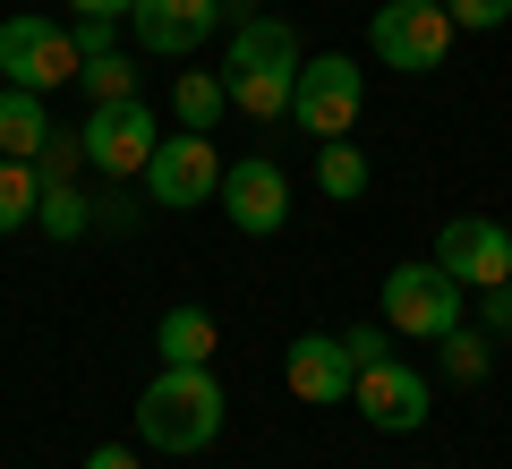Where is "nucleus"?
Returning <instances> with one entry per match:
<instances>
[{"instance_id":"obj_16","label":"nucleus","mask_w":512,"mask_h":469,"mask_svg":"<svg viewBox=\"0 0 512 469\" xmlns=\"http://www.w3.org/2000/svg\"><path fill=\"white\" fill-rule=\"evenodd\" d=\"M171 111H180V128L214 137V120L231 111V94H222V69H180V86H171Z\"/></svg>"},{"instance_id":"obj_5","label":"nucleus","mask_w":512,"mask_h":469,"mask_svg":"<svg viewBox=\"0 0 512 469\" xmlns=\"http://www.w3.org/2000/svg\"><path fill=\"white\" fill-rule=\"evenodd\" d=\"M367 52H376L384 69H402V77L444 69V52H453V18H444V0H384L376 18H367Z\"/></svg>"},{"instance_id":"obj_7","label":"nucleus","mask_w":512,"mask_h":469,"mask_svg":"<svg viewBox=\"0 0 512 469\" xmlns=\"http://www.w3.org/2000/svg\"><path fill=\"white\" fill-rule=\"evenodd\" d=\"M77 145H86V171H103V180H146L163 128H154V111L128 94V103H94L86 128H77Z\"/></svg>"},{"instance_id":"obj_20","label":"nucleus","mask_w":512,"mask_h":469,"mask_svg":"<svg viewBox=\"0 0 512 469\" xmlns=\"http://www.w3.org/2000/svg\"><path fill=\"white\" fill-rule=\"evenodd\" d=\"M77 86H86L94 103H128V94H137V69L111 52V60H86V69H77Z\"/></svg>"},{"instance_id":"obj_9","label":"nucleus","mask_w":512,"mask_h":469,"mask_svg":"<svg viewBox=\"0 0 512 469\" xmlns=\"http://www.w3.org/2000/svg\"><path fill=\"white\" fill-rule=\"evenodd\" d=\"M222 214H231V231H248V239H274L282 222H291V171H282L274 154L222 163Z\"/></svg>"},{"instance_id":"obj_4","label":"nucleus","mask_w":512,"mask_h":469,"mask_svg":"<svg viewBox=\"0 0 512 469\" xmlns=\"http://www.w3.org/2000/svg\"><path fill=\"white\" fill-rule=\"evenodd\" d=\"M77 35L69 26H52V18H35V9H18V18H0V77L9 86H26V94H60V86H77Z\"/></svg>"},{"instance_id":"obj_13","label":"nucleus","mask_w":512,"mask_h":469,"mask_svg":"<svg viewBox=\"0 0 512 469\" xmlns=\"http://www.w3.org/2000/svg\"><path fill=\"white\" fill-rule=\"evenodd\" d=\"M282 384H291L299 401H350V359H342V333H299L291 350H282Z\"/></svg>"},{"instance_id":"obj_24","label":"nucleus","mask_w":512,"mask_h":469,"mask_svg":"<svg viewBox=\"0 0 512 469\" xmlns=\"http://www.w3.org/2000/svg\"><path fill=\"white\" fill-rule=\"evenodd\" d=\"M342 359H350V376L376 367V359H393V333H384V325H350V333H342Z\"/></svg>"},{"instance_id":"obj_21","label":"nucleus","mask_w":512,"mask_h":469,"mask_svg":"<svg viewBox=\"0 0 512 469\" xmlns=\"http://www.w3.org/2000/svg\"><path fill=\"white\" fill-rule=\"evenodd\" d=\"M487 367H495V350L478 342L470 325H461V333H444V376H453V384H478Z\"/></svg>"},{"instance_id":"obj_10","label":"nucleus","mask_w":512,"mask_h":469,"mask_svg":"<svg viewBox=\"0 0 512 469\" xmlns=\"http://www.w3.org/2000/svg\"><path fill=\"white\" fill-rule=\"evenodd\" d=\"M350 401H359V418H367V427H384V435H419L427 427V376H419V367H402V359L359 367V376H350Z\"/></svg>"},{"instance_id":"obj_27","label":"nucleus","mask_w":512,"mask_h":469,"mask_svg":"<svg viewBox=\"0 0 512 469\" xmlns=\"http://www.w3.org/2000/svg\"><path fill=\"white\" fill-rule=\"evenodd\" d=\"M86 469H137V452H120V444H94V452H86Z\"/></svg>"},{"instance_id":"obj_14","label":"nucleus","mask_w":512,"mask_h":469,"mask_svg":"<svg viewBox=\"0 0 512 469\" xmlns=\"http://www.w3.org/2000/svg\"><path fill=\"white\" fill-rule=\"evenodd\" d=\"M214 307H163V325H154V350H163V367H214Z\"/></svg>"},{"instance_id":"obj_12","label":"nucleus","mask_w":512,"mask_h":469,"mask_svg":"<svg viewBox=\"0 0 512 469\" xmlns=\"http://www.w3.org/2000/svg\"><path fill=\"white\" fill-rule=\"evenodd\" d=\"M436 265L453 273L461 290H495V282H512V231L487 222V214H461V222H444Z\"/></svg>"},{"instance_id":"obj_18","label":"nucleus","mask_w":512,"mask_h":469,"mask_svg":"<svg viewBox=\"0 0 512 469\" xmlns=\"http://www.w3.org/2000/svg\"><path fill=\"white\" fill-rule=\"evenodd\" d=\"M35 222L52 239H86L94 231V197H77L69 180H43V197H35Z\"/></svg>"},{"instance_id":"obj_8","label":"nucleus","mask_w":512,"mask_h":469,"mask_svg":"<svg viewBox=\"0 0 512 469\" xmlns=\"http://www.w3.org/2000/svg\"><path fill=\"white\" fill-rule=\"evenodd\" d=\"M146 197L154 205H214L222 197V154H214V137H197V128H180V137H163L154 145V163H146Z\"/></svg>"},{"instance_id":"obj_25","label":"nucleus","mask_w":512,"mask_h":469,"mask_svg":"<svg viewBox=\"0 0 512 469\" xmlns=\"http://www.w3.org/2000/svg\"><path fill=\"white\" fill-rule=\"evenodd\" d=\"M69 35H77V60H111L120 52V18H77Z\"/></svg>"},{"instance_id":"obj_22","label":"nucleus","mask_w":512,"mask_h":469,"mask_svg":"<svg viewBox=\"0 0 512 469\" xmlns=\"http://www.w3.org/2000/svg\"><path fill=\"white\" fill-rule=\"evenodd\" d=\"M444 18H453V35H495L512 18V0H444Z\"/></svg>"},{"instance_id":"obj_26","label":"nucleus","mask_w":512,"mask_h":469,"mask_svg":"<svg viewBox=\"0 0 512 469\" xmlns=\"http://www.w3.org/2000/svg\"><path fill=\"white\" fill-rule=\"evenodd\" d=\"M487 333H512V282L487 290Z\"/></svg>"},{"instance_id":"obj_17","label":"nucleus","mask_w":512,"mask_h":469,"mask_svg":"<svg viewBox=\"0 0 512 469\" xmlns=\"http://www.w3.org/2000/svg\"><path fill=\"white\" fill-rule=\"evenodd\" d=\"M367 180H376V171H367V154H359L350 137L316 145V188H325L333 205H359V197H367Z\"/></svg>"},{"instance_id":"obj_6","label":"nucleus","mask_w":512,"mask_h":469,"mask_svg":"<svg viewBox=\"0 0 512 469\" xmlns=\"http://www.w3.org/2000/svg\"><path fill=\"white\" fill-rule=\"evenodd\" d=\"M384 325L410 333V342H444L461 333V282L427 256V265H393L384 273Z\"/></svg>"},{"instance_id":"obj_11","label":"nucleus","mask_w":512,"mask_h":469,"mask_svg":"<svg viewBox=\"0 0 512 469\" xmlns=\"http://www.w3.org/2000/svg\"><path fill=\"white\" fill-rule=\"evenodd\" d=\"M222 18H231L222 0H137V9H128V26H137V43H146L154 60H197Z\"/></svg>"},{"instance_id":"obj_3","label":"nucleus","mask_w":512,"mask_h":469,"mask_svg":"<svg viewBox=\"0 0 512 469\" xmlns=\"http://www.w3.org/2000/svg\"><path fill=\"white\" fill-rule=\"evenodd\" d=\"M359 111H367V69H359V60H342V52L299 60V77H291V120H299V137L333 145V137L359 128Z\"/></svg>"},{"instance_id":"obj_2","label":"nucleus","mask_w":512,"mask_h":469,"mask_svg":"<svg viewBox=\"0 0 512 469\" xmlns=\"http://www.w3.org/2000/svg\"><path fill=\"white\" fill-rule=\"evenodd\" d=\"M222 418H231V393L214 384V367H163V376L137 393V435H146L154 452H205L222 435Z\"/></svg>"},{"instance_id":"obj_1","label":"nucleus","mask_w":512,"mask_h":469,"mask_svg":"<svg viewBox=\"0 0 512 469\" xmlns=\"http://www.w3.org/2000/svg\"><path fill=\"white\" fill-rule=\"evenodd\" d=\"M299 35L291 18H239L231 26V52H222V94L231 111H248L256 128L265 120H291V77H299Z\"/></svg>"},{"instance_id":"obj_28","label":"nucleus","mask_w":512,"mask_h":469,"mask_svg":"<svg viewBox=\"0 0 512 469\" xmlns=\"http://www.w3.org/2000/svg\"><path fill=\"white\" fill-rule=\"evenodd\" d=\"M77 18H128V9H137V0H69Z\"/></svg>"},{"instance_id":"obj_19","label":"nucleus","mask_w":512,"mask_h":469,"mask_svg":"<svg viewBox=\"0 0 512 469\" xmlns=\"http://www.w3.org/2000/svg\"><path fill=\"white\" fill-rule=\"evenodd\" d=\"M35 197H43L35 163H18V154H0V239H9V231H26V222H35Z\"/></svg>"},{"instance_id":"obj_23","label":"nucleus","mask_w":512,"mask_h":469,"mask_svg":"<svg viewBox=\"0 0 512 469\" xmlns=\"http://www.w3.org/2000/svg\"><path fill=\"white\" fill-rule=\"evenodd\" d=\"M69 171H86V145H77V128H52V145L35 154V180H69Z\"/></svg>"},{"instance_id":"obj_15","label":"nucleus","mask_w":512,"mask_h":469,"mask_svg":"<svg viewBox=\"0 0 512 469\" xmlns=\"http://www.w3.org/2000/svg\"><path fill=\"white\" fill-rule=\"evenodd\" d=\"M43 145H52V103L26 86H0V154H18V163H35Z\"/></svg>"}]
</instances>
